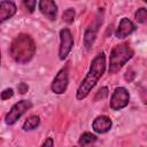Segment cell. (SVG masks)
<instances>
[{"label":"cell","instance_id":"d6986e66","mask_svg":"<svg viewBox=\"0 0 147 147\" xmlns=\"http://www.w3.org/2000/svg\"><path fill=\"white\" fill-rule=\"evenodd\" d=\"M17 91H18L20 94H25V93L29 91V85H28L26 83L22 82V83H20V84L17 85Z\"/></svg>","mask_w":147,"mask_h":147},{"label":"cell","instance_id":"ffe728a7","mask_svg":"<svg viewBox=\"0 0 147 147\" xmlns=\"http://www.w3.org/2000/svg\"><path fill=\"white\" fill-rule=\"evenodd\" d=\"M41 147H54V140H53V138H51V137L46 138V140L42 142Z\"/></svg>","mask_w":147,"mask_h":147},{"label":"cell","instance_id":"5bb4252c","mask_svg":"<svg viewBox=\"0 0 147 147\" xmlns=\"http://www.w3.org/2000/svg\"><path fill=\"white\" fill-rule=\"evenodd\" d=\"M96 141V136L92 134L91 132H83L79 137V140H78V144L82 146V147H86L88 146L92 142H95Z\"/></svg>","mask_w":147,"mask_h":147},{"label":"cell","instance_id":"9c48e42d","mask_svg":"<svg viewBox=\"0 0 147 147\" xmlns=\"http://www.w3.org/2000/svg\"><path fill=\"white\" fill-rule=\"evenodd\" d=\"M40 13L49 21H55L57 16V5L53 0H40L38 2Z\"/></svg>","mask_w":147,"mask_h":147},{"label":"cell","instance_id":"7a4b0ae2","mask_svg":"<svg viewBox=\"0 0 147 147\" xmlns=\"http://www.w3.org/2000/svg\"><path fill=\"white\" fill-rule=\"evenodd\" d=\"M9 54L18 64L29 63L36 54V42L33 38L28 33L17 34L9 46Z\"/></svg>","mask_w":147,"mask_h":147},{"label":"cell","instance_id":"ac0fdd59","mask_svg":"<svg viewBox=\"0 0 147 147\" xmlns=\"http://www.w3.org/2000/svg\"><path fill=\"white\" fill-rule=\"evenodd\" d=\"M23 5L29 9V13H33L34 9H36L37 1H36V0H24V1H23Z\"/></svg>","mask_w":147,"mask_h":147},{"label":"cell","instance_id":"6da1fadb","mask_svg":"<svg viewBox=\"0 0 147 147\" xmlns=\"http://www.w3.org/2000/svg\"><path fill=\"white\" fill-rule=\"evenodd\" d=\"M105 71H106V55L103 52H101L92 60L88 72L86 74L85 78L77 88L76 99L78 101L84 100L91 93V91L96 85L99 79L103 76Z\"/></svg>","mask_w":147,"mask_h":147},{"label":"cell","instance_id":"e0dca14e","mask_svg":"<svg viewBox=\"0 0 147 147\" xmlns=\"http://www.w3.org/2000/svg\"><path fill=\"white\" fill-rule=\"evenodd\" d=\"M14 95V90L11 87H7L1 92V100H8L9 98H11Z\"/></svg>","mask_w":147,"mask_h":147},{"label":"cell","instance_id":"4fadbf2b","mask_svg":"<svg viewBox=\"0 0 147 147\" xmlns=\"http://www.w3.org/2000/svg\"><path fill=\"white\" fill-rule=\"evenodd\" d=\"M39 124H40V117L38 115H31L25 119V122L22 125V129L23 131H33L39 126Z\"/></svg>","mask_w":147,"mask_h":147},{"label":"cell","instance_id":"9a60e30c","mask_svg":"<svg viewBox=\"0 0 147 147\" xmlns=\"http://www.w3.org/2000/svg\"><path fill=\"white\" fill-rule=\"evenodd\" d=\"M134 18L138 23L147 25V9L144 7L138 8V10L134 13Z\"/></svg>","mask_w":147,"mask_h":147},{"label":"cell","instance_id":"5b68a950","mask_svg":"<svg viewBox=\"0 0 147 147\" xmlns=\"http://www.w3.org/2000/svg\"><path fill=\"white\" fill-rule=\"evenodd\" d=\"M129 101H130L129 91L123 86H117L110 96L109 107L111 110L118 111V110H122L123 108H125L129 105Z\"/></svg>","mask_w":147,"mask_h":147},{"label":"cell","instance_id":"8fae6325","mask_svg":"<svg viewBox=\"0 0 147 147\" xmlns=\"http://www.w3.org/2000/svg\"><path fill=\"white\" fill-rule=\"evenodd\" d=\"M17 11V7L13 1H1L0 2V22L3 23L5 21L11 18Z\"/></svg>","mask_w":147,"mask_h":147},{"label":"cell","instance_id":"44dd1931","mask_svg":"<svg viewBox=\"0 0 147 147\" xmlns=\"http://www.w3.org/2000/svg\"><path fill=\"white\" fill-rule=\"evenodd\" d=\"M72 147H77V146H72Z\"/></svg>","mask_w":147,"mask_h":147},{"label":"cell","instance_id":"277c9868","mask_svg":"<svg viewBox=\"0 0 147 147\" xmlns=\"http://www.w3.org/2000/svg\"><path fill=\"white\" fill-rule=\"evenodd\" d=\"M32 108V102L30 100H20L14 103L10 110L5 116V123L7 125H14L28 110Z\"/></svg>","mask_w":147,"mask_h":147},{"label":"cell","instance_id":"8992f818","mask_svg":"<svg viewBox=\"0 0 147 147\" xmlns=\"http://www.w3.org/2000/svg\"><path fill=\"white\" fill-rule=\"evenodd\" d=\"M69 85V67L65 65L59 70V72L55 75L52 84H51V90L54 94H63L65 93L67 88Z\"/></svg>","mask_w":147,"mask_h":147},{"label":"cell","instance_id":"3957f363","mask_svg":"<svg viewBox=\"0 0 147 147\" xmlns=\"http://www.w3.org/2000/svg\"><path fill=\"white\" fill-rule=\"evenodd\" d=\"M134 55L133 49L130 47L127 42H122L115 45L109 55V68L108 71L110 75L118 72L126 62H129Z\"/></svg>","mask_w":147,"mask_h":147},{"label":"cell","instance_id":"30bf717a","mask_svg":"<svg viewBox=\"0 0 147 147\" xmlns=\"http://www.w3.org/2000/svg\"><path fill=\"white\" fill-rule=\"evenodd\" d=\"M111 126H113V122L106 115L96 116L93 119V122H92V129H93V131L95 133H99V134L107 133L108 131H110Z\"/></svg>","mask_w":147,"mask_h":147},{"label":"cell","instance_id":"ba28073f","mask_svg":"<svg viewBox=\"0 0 147 147\" xmlns=\"http://www.w3.org/2000/svg\"><path fill=\"white\" fill-rule=\"evenodd\" d=\"M136 30H137L136 24L127 17H123V18H121V21L118 23V26L115 31V36L118 39H124V38L129 37L130 34H132Z\"/></svg>","mask_w":147,"mask_h":147},{"label":"cell","instance_id":"52a82bcc","mask_svg":"<svg viewBox=\"0 0 147 147\" xmlns=\"http://www.w3.org/2000/svg\"><path fill=\"white\" fill-rule=\"evenodd\" d=\"M74 47V37L68 28L60 30V47H59V59L65 60Z\"/></svg>","mask_w":147,"mask_h":147},{"label":"cell","instance_id":"2e32d148","mask_svg":"<svg viewBox=\"0 0 147 147\" xmlns=\"http://www.w3.org/2000/svg\"><path fill=\"white\" fill-rule=\"evenodd\" d=\"M75 16H76L75 9H74V8H68V9H65V10L63 11V14H62V20H63L67 24H71V23H74V21H75Z\"/></svg>","mask_w":147,"mask_h":147},{"label":"cell","instance_id":"7c38bea8","mask_svg":"<svg viewBox=\"0 0 147 147\" xmlns=\"http://www.w3.org/2000/svg\"><path fill=\"white\" fill-rule=\"evenodd\" d=\"M98 25L99 24H93L90 25L85 32H84V46L87 51H90L96 39V34H98Z\"/></svg>","mask_w":147,"mask_h":147}]
</instances>
